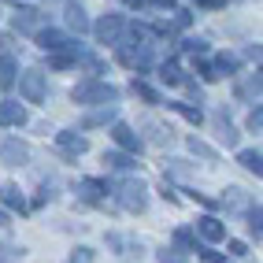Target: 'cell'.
<instances>
[{
	"mask_svg": "<svg viewBox=\"0 0 263 263\" xmlns=\"http://www.w3.org/2000/svg\"><path fill=\"white\" fill-rule=\"evenodd\" d=\"M130 93H134V97H141L145 104H160V93H156L152 85H145L141 78H134V82H130Z\"/></svg>",
	"mask_w": 263,
	"mask_h": 263,
	"instance_id": "83f0119b",
	"label": "cell"
},
{
	"mask_svg": "<svg viewBox=\"0 0 263 263\" xmlns=\"http://www.w3.org/2000/svg\"><path fill=\"white\" fill-rule=\"evenodd\" d=\"M67 263H93V249H85V245H82V249L71 252V259H67Z\"/></svg>",
	"mask_w": 263,
	"mask_h": 263,
	"instance_id": "8d00e7d4",
	"label": "cell"
},
{
	"mask_svg": "<svg viewBox=\"0 0 263 263\" xmlns=\"http://www.w3.org/2000/svg\"><path fill=\"white\" fill-rule=\"evenodd\" d=\"M174 26H189V11H174Z\"/></svg>",
	"mask_w": 263,
	"mask_h": 263,
	"instance_id": "7bdbcfd3",
	"label": "cell"
},
{
	"mask_svg": "<svg viewBox=\"0 0 263 263\" xmlns=\"http://www.w3.org/2000/svg\"><path fill=\"white\" fill-rule=\"evenodd\" d=\"M197 8H226V0H197Z\"/></svg>",
	"mask_w": 263,
	"mask_h": 263,
	"instance_id": "b9f144b4",
	"label": "cell"
},
{
	"mask_svg": "<svg viewBox=\"0 0 263 263\" xmlns=\"http://www.w3.org/2000/svg\"><path fill=\"white\" fill-rule=\"evenodd\" d=\"M156 259H160V263H189L178 249H160V252H156Z\"/></svg>",
	"mask_w": 263,
	"mask_h": 263,
	"instance_id": "e575fe53",
	"label": "cell"
},
{
	"mask_svg": "<svg viewBox=\"0 0 263 263\" xmlns=\"http://www.w3.org/2000/svg\"><path fill=\"white\" fill-rule=\"evenodd\" d=\"M71 100L82 104V108H93V104H115L119 100V89L111 82H100V78H85L71 89Z\"/></svg>",
	"mask_w": 263,
	"mask_h": 263,
	"instance_id": "6da1fadb",
	"label": "cell"
},
{
	"mask_svg": "<svg viewBox=\"0 0 263 263\" xmlns=\"http://www.w3.org/2000/svg\"><path fill=\"white\" fill-rule=\"evenodd\" d=\"M108 249H115L122 263L141 259V252H145V249H141V241H126V237H119V234H108Z\"/></svg>",
	"mask_w": 263,
	"mask_h": 263,
	"instance_id": "8fae6325",
	"label": "cell"
},
{
	"mask_svg": "<svg viewBox=\"0 0 263 263\" xmlns=\"http://www.w3.org/2000/svg\"><path fill=\"white\" fill-rule=\"evenodd\" d=\"M30 160V148L19 141V137H8L4 145H0V163L4 167H23Z\"/></svg>",
	"mask_w": 263,
	"mask_h": 263,
	"instance_id": "9c48e42d",
	"label": "cell"
},
{
	"mask_svg": "<svg viewBox=\"0 0 263 263\" xmlns=\"http://www.w3.org/2000/svg\"><path fill=\"white\" fill-rule=\"evenodd\" d=\"M67 26L78 30V33H89V19H85V8L78 0H67Z\"/></svg>",
	"mask_w": 263,
	"mask_h": 263,
	"instance_id": "d6986e66",
	"label": "cell"
},
{
	"mask_svg": "<svg viewBox=\"0 0 263 263\" xmlns=\"http://www.w3.org/2000/svg\"><path fill=\"white\" fill-rule=\"evenodd\" d=\"M245 219H249V234L259 241V234H263V226H259L263 222V208L259 204H249V208H245Z\"/></svg>",
	"mask_w": 263,
	"mask_h": 263,
	"instance_id": "484cf974",
	"label": "cell"
},
{
	"mask_svg": "<svg viewBox=\"0 0 263 263\" xmlns=\"http://www.w3.org/2000/svg\"><path fill=\"white\" fill-rule=\"evenodd\" d=\"M19 93L26 104H41L45 100V74L41 71H23L19 74Z\"/></svg>",
	"mask_w": 263,
	"mask_h": 263,
	"instance_id": "52a82bcc",
	"label": "cell"
},
{
	"mask_svg": "<svg viewBox=\"0 0 263 263\" xmlns=\"http://www.w3.org/2000/svg\"><path fill=\"white\" fill-rule=\"evenodd\" d=\"M0 126H26V108L19 100H4L0 104Z\"/></svg>",
	"mask_w": 263,
	"mask_h": 263,
	"instance_id": "4fadbf2b",
	"label": "cell"
},
{
	"mask_svg": "<svg viewBox=\"0 0 263 263\" xmlns=\"http://www.w3.org/2000/svg\"><path fill=\"white\" fill-rule=\"evenodd\" d=\"M185 52H189V56H204V52H208V41H185Z\"/></svg>",
	"mask_w": 263,
	"mask_h": 263,
	"instance_id": "f35d334b",
	"label": "cell"
},
{
	"mask_svg": "<svg viewBox=\"0 0 263 263\" xmlns=\"http://www.w3.org/2000/svg\"><path fill=\"white\" fill-rule=\"evenodd\" d=\"M119 52V63H126V67H137V71H145V67L152 63V45H145V41H137V48H130V45H115Z\"/></svg>",
	"mask_w": 263,
	"mask_h": 263,
	"instance_id": "8992f818",
	"label": "cell"
},
{
	"mask_svg": "<svg viewBox=\"0 0 263 263\" xmlns=\"http://www.w3.org/2000/svg\"><path fill=\"white\" fill-rule=\"evenodd\" d=\"M111 141H115L122 152H130V156H134V152H141V145H145V141H141V134H137L134 126H126V122H111Z\"/></svg>",
	"mask_w": 263,
	"mask_h": 263,
	"instance_id": "ba28073f",
	"label": "cell"
},
{
	"mask_svg": "<svg viewBox=\"0 0 263 263\" xmlns=\"http://www.w3.org/2000/svg\"><path fill=\"white\" fill-rule=\"evenodd\" d=\"M89 30L97 33V41H100V45H122V33H126V19H122V15H104V19H100V23H93Z\"/></svg>",
	"mask_w": 263,
	"mask_h": 263,
	"instance_id": "3957f363",
	"label": "cell"
},
{
	"mask_svg": "<svg viewBox=\"0 0 263 263\" xmlns=\"http://www.w3.org/2000/svg\"><path fill=\"white\" fill-rule=\"evenodd\" d=\"M160 193H163V200H171V204H178V197H174V189H171V185H167V182H163V185H160Z\"/></svg>",
	"mask_w": 263,
	"mask_h": 263,
	"instance_id": "60d3db41",
	"label": "cell"
},
{
	"mask_svg": "<svg viewBox=\"0 0 263 263\" xmlns=\"http://www.w3.org/2000/svg\"><path fill=\"white\" fill-rule=\"evenodd\" d=\"M0 226H11V219H8V212L0 208Z\"/></svg>",
	"mask_w": 263,
	"mask_h": 263,
	"instance_id": "bcb514c9",
	"label": "cell"
},
{
	"mask_svg": "<svg viewBox=\"0 0 263 263\" xmlns=\"http://www.w3.org/2000/svg\"><path fill=\"white\" fill-rule=\"evenodd\" d=\"M237 163H241L245 171H252L256 178L263 174V156H259V148H241V152H237Z\"/></svg>",
	"mask_w": 263,
	"mask_h": 263,
	"instance_id": "7402d4cb",
	"label": "cell"
},
{
	"mask_svg": "<svg viewBox=\"0 0 263 263\" xmlns=\"http://www.w3.org/2000/svg\"><path fill=\"white\" fill-rule=\"evenodd\" d=\"M145 4H152V8H163V11H167V8H174V0H145Z\"/></svg>",
	"mask_w": 263,
	"mask_h": 263,
	"instance_id": "ee69618b",
	"label": "cell"
},
{
	"mask_svg": "<svg viewBox=\"0 0 263 263\" xmlns=\"http://www.w3.org/2000/svg\"><path fill=\"white\" fill-rule=\"evenodd\" d=\"M33 37H37V45H41L45 52H78V41L67 37L63 30H37Z\"/></svg>",
	"mask_w": 263,
	"mask_h": 263,
	"instance_id": "5b68a950",
	"label": "cell"
},
{
	"mask_svg": "<svg viewBox=\"0 0 263 263\" xmlns=\"http://www.w3.org/2000/svg\"><path fill=\"white\" fill-rule=\"evenodd\" d=\"M219 204H222V208H234V212H245V208H249L252 200H249V193H245V189L230 185V189L222 193V200H219Z\"/></svg>",
	"mask_w": 263,
	"mask_h": 263,
	"instance_id": "44dd1931",
	"label": "cell"
},
{
	"mask_svg": "<svg viewBox=\"0 0 263 263\" xmlns=\"http://www.w3.org/2000/svg\"><path fill=\"white\" fill-rule=\"evenodd\" d=\"M167 174H174V178H193V167H185V160H167Z\"/></svg>",
	"mask_w": 263,
	"mask_h": 263,
	"instance_id": "d6a6232c",
	"label": "cell"
},
{
	"mask_svg": "<svg viewBox=\"0 0 263 263\" xmlns=\"http://www.w3.org/2000/svg\"><path fill=\"white\" fill-rule=\"evenodd\" d=\"M200 78H204V82H219L222 74H219V67H215V63H200Z\"/></svg>",
	"mask_w": 263,
	"mask_h": 263,
	"instance_id": "74e56055",
	"label": "cell"
},
{
	"mask_svg": "<svg viewBox=\"0 0 263 263\" xmlns=\"http://www.w3.org/2000/svg\"><path fill=\"white\" fill-rule=\"evenodd\" d=\"M115 197H119V204L126 208V212L141 215L145 208H148V185H145V182H137V178H126V182H119V185H115Z\"/></svg>",
	"mask_w": 263,
	"mask_h": 263,
	"instance_id": "7a4b0ae2",
	"label": "cell"
},
{
	"mask_svg": "<svg viewBox=\"0 0 263 263\" xmlns=\"http://www.w3.org/2000/svg\"><path fill=\"white\" fill-rule=\"evenodd\" d=\"M174 245H182V249H197V234L193 230H185V226H178V230H174Z\"/></svg>",
	"mask_w": 263,
	"mask_h": 263,
	"instance_id": "1f68e13d",
	"label": "cell"
},
{
	"mask_svg": "<svg viewBox=\"0 0 263 263\" xmlns=\"http://www.w3.org/2000/svg\"><path fill=\"white\" fill-rule=\"evenodd\" d=\"M215 67H219V74H234V71H241L237 56H230V52H222V56L215 60Z\"/></svg>",
	"mask_w": 263,
	"mask_h": 263,
	"instance_id": "4dcf8cb0",
	"label": "cell"
},
{
	"mask_svg": "<svg viewBox=\"0 0 263 263\" xmlns=\"http://www.w3.org/2000/svg\"><path fill=\"white\" fill-rule=\"evenodd\" d=\"M171 108L178 111L185 122H193V126H200V122H204V111H200V108H193V104H182V100H178V104H171Z\"/></svg>",
	"mask_w": 263,
	"mask_h": 263,
	"instance_id": "f1b7e54d",
	"label": "cell"
},
{
	"mask_svg": "<svg viewBox=\"0 0 263 263\" xmlns=\"http://www.w3.org/2000/svg\"><path fill=\"white\" fill-rule=\"evenodd\" d=\"M245 252H249V245H245V241H230V256H245Z\"/></svg>",
	"mask_w": 263,
	"mask_h": 263,
	"instance_id": "ab89813d",
	"label": "cell"
},
{
	"mask_svg": "<svg viewBox=\"0 0 263 263\" xmlns=\"http://www.w3.org/2000/svg\"><path fill=\"white\" fill-rule=\"evenodd\" d=\"M11 23H15V30H19V33H37V30H45V15H41V8L19 4V8H15V15H11Z\"/></svg>",
	"mask_w": 263,
	"mask_h": 263,
	"instance_id": "277c9868",
	"label": "cell"
},
{
	"mask_svg": "<svg viewBox=\"0 0 263 263\" xmlns=\"http://www.w3.org/2000/svg\"><path fill=\"white\" fill-rule=\"evenodd\" d=\"M78 52H48V67H56V71H67V67H74Z\"/></svg>",
	"mask_w": 263,
	"mask_h": 263,
	"instance_id": "f546056e",
	"label": "cell"
},
{
	"mask_svg": "<svg viewBox=\"0 0 263 263\" xmlns=\"http://www.w3.org/2000/svg\"><path fill=\"white\" fill-rule=\"evenodd\" d=\"M115 104H100V111H89L82 119V130H97V126H108V122H115Z\"/></svg>",
	"mask_w": 263,
	"mask_h": 263,
	"instance_id": "9a60e30c",
	"label": "cell"
},
{
	"mask_svg": "<svg viewBox=\"0 0 263 263\" xmlns=\"http://www.w3.org/2000/svg\"><path fill=\"white\" fill-rule=\"evenodd\" d=\"M189 152H193V156H200V160H208V163H215V160H219V152L208 145V141H200V137H189Z\"/></svg>",
	"mask_w": 263,
	"mask_h": 263,
	"instance_id": "4316f807",
	"label": "cell"
},
{
	"mask_svg": "<svg viewBox=\"0 0 263 263\" xmlns=\"http://www.w3.org/2000/svg\"><path fill=\"white\" fill-rule=\"evenodd\" d=\"M245 126H249L252 134H259V130H263V111H259V104H256V108L249 111V119H245Z\"/></svg>",
	"mask_w": 263,
	"mask_h": 263,
	"instance_id": "d590c367",
	"label": "cell"
},
{
	"mask_svg": "<svg viewBox=\"0 0 263 263\" xmlns=\"http://www.w3.org/2000/svg\"><path fill=\"white\" fill-rule=\"evenodd\" d=\"M193 252H197L204 263H226V256L222 252H212V249H208V245H197V249H193Z\"/></svg>",
	"mask_w": 263,
	"mask_h": 263,
	"instance_id": "836d02e7",
	"label": "cell"
},
{
	"mask_svg": "<svg viewBox=\"0 0 263 263\" xmlns=\"http://www.w3.org/2000/svg\"><path fill=\"white\" fill-rule=\"evenodd\" d=\"M15 74H19V63H15L11 56H0V85H4V89L15 85Z\"/></svg>",
	"mask_w": 263,
	"mask_h": 263,
	"instance_id": "cb8c5ba5",
	"label": "cell"
},
{
	"mask_svg": "<svg viewBox=\"0 0 263 263\" xmlns=\"http://www.w3.org/2000/svg\"><path fill=\"white\" fill-rule=\"evenodd\" d=\"M197 234L204 241H226V226L215 215H204V219H197Z\"/></svg>",
	"mask_w": 263,
	"mask_h": 263,
	"instance_id": "5bb4252c",
	"label": "cell"
},
{
	"mask_svg": "<svg viewBox=\"0 0 263 263\" xmlns=\"http://www.w3.org/2000/svg\"><path fill=\"white\" fill-rule=\"evenodd\" d=\"M0 204L11 208V212H26V200H23V189L15 182H4L0 185Z\"/></svg>",
	"mask_w": 263,
	"mask_h": 263,
	"instance_id": "2e32d148",
	"label": "cell"
},
{
	"mask_svg": "<svg viewBox=\"0 0 263 263\" xmlns=\"http://www.w3.org/2000/svg\"><path fill=\"white\" fill-rule=\"evenodd\" d=\"M104 163L115 167V171H134V167H137L130 152H104Z\"/></svg>",
	"mask_w": 263,
	"mask_h": 263,
	"instance_id": "d4e9b609",
	"label": "cell"
},
{
	"mask_svg": "<svg viewBox=\"0 0 263 263\" xmlns=\"http://www.w3.org/2000/svg\"><path fill=\"white\" fill-rule=\"evenodd\" d=\"M182 78H185V74H182V67L174 63V60L160 63V82H163V85H182Z\"/></svg>",
	"mask_w": 263,
	"mask_h": 263,
	"instance_id": "603a6c76",
	"label": "cell"
},
{
	"mask_svg": "<svg viewBox=\"0 0 263 263\" xmlns=\"http://www.w3.org/2000/svg\"><path fill=\"white\" fill-rule=\"evenodd\" d=\"M141 130H148V145H156V148H163V145L174 141V130L163 126V122H156V119H145V122H141Z\"/></svg>",
	"mask_w": 263,
	"mask_h": 263,
	"instance_id": "7c38bea8",
	"label": "cell"
},
{
	"mask_svg": "<svg viewBox=\"0 0 263 263\" xmlns=\"http://www.w3.org/2000/svg\"><path fill=\"white\" fill-rule=\"evenodd\" d=\"M126 8H145V0H122Z\"/></svg>",
	"mask_w": 263,
	"mask_h": 263,
	"instance_id": "f6af8a7d",
	"label": "cell"
},
{
	"mask_svg": "<svg viewBox=\"0 0 263 263\" xmlns=\"http://www.w3.org/2000/svg\"><path fill=\"white\" fill-rule=\"evenodd\" d=\"M104 189H108V185L97 182V178H82V182H78V197H82L85 204H100V200H104Z\"/></svg>",
	"mask_w": 263,
	"mask_h": 263,
	"instance_id": "ac0fdd59",
	"label": "cell"
},
{
	"mask_svg": "<svg viewBox=\"0 0 263 263\" xmlns=\"http://www.w3.org/2000/svg\"><path fill=\"white\" fill-rule=\"evenodd\" d=\"M56 145L63 148V156H74V160H78L82 152H89V141H85L78 130H60L56 134Z\"/></svg>",
	"mask_w": 263,
	"mask_h": 263,
	"instance_id": "30bf717a",
	"label": "cell"
},
{
	"mask_svg": "<svg viewBox=\"0 0 263 263\" xmlns=\"http://www.w3.org/2000/svg\"><path fill=\"white\" fill-rule=\"evenodd\" d=\"M212 122H215V134H219V141H222V145H237V137H241V134H237V126H234V122L226 119L222 111H215Z\"/></svg>",
	"mask_w": 263,
	"mask_h": 263,
	"instance_id": "e0dca14e",
	"label": "cell"
},
{
	"mask_svg": "<svg viewBox=\"0 0 263 263\" xmlns=\"http://www.w3.org/2000/svg\"><path fill=\"white\" fill-rule=\"evenodd\" d=\"M259 89H263V82H259V74H245L241 82H237V97L241 100H259Z\"/></svg>",
	"mask_w": 263,
	"mask_h": 263,
	"instance_id": "ffe728a7",
	"label": "cell"
}]
</instances>
